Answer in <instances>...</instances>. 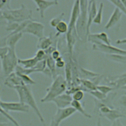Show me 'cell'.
<instances>
[{"mask_svg": "<svg viewBox=\"0 0 126 126\" xmlns=\"http://www.w3.org/2000/svg\"><path fill=\"white\" fill-rule=\"evenodd\" d=\"M13 89L18 94L19 101L31 108L43 126L46 125L44 119L38 107L31 88L27 85H23L16 87Z\"/></svg>", "mask_w": 126, "mask_h": 126, "instance_id": "obj_1", "label": "cell"}, {"mask_svg": "<svg viewBox=\"0 0 126 126\" xmlns=\"http://www.w3.org/2000/svg\"><path fill=\"white\" fill-rule=\"evenodd\" d=\"M67 83L64 77L61 74L57 75L51 85L46 89V94L41 99L42 103L52 102L57 96L65 93L67 89Z\"/></svg>", "mask_w": 126, "mask_h": 126, "instance_id": "obj_2", "label": "cell"}, {"mask_svg": "<svg viewBox=\"0 0 126 126\" xmlns=\"http://www.w3.org/2000/svg\"><path fill=\"white\" fill-rule=\"evenodd\" d=\"M5 21L7 23L16 22L20 23L25 21L32 20V11L24 4L20 8L1 10Z\"/></svg>", "mask_w": 126, "mask_h": 126, "instance_id": "obj_3", "label": "cell"}, {"mask_svg": "<svg viewBox=\"0 0 126 126\" xmlns=\"http://www.w3.org/2000/svg\"><path fill=\"white\" fill-rule=\"evenodd\" d=\"M88 0H80V12L75 28L78 39L82 41L87 40V26L88 21Z\"/></svg>", "mask_w": 126, "mask_h": 126, "instance_id": "obj_4", "label": "cell"}, {"mask_svg": "<svg viewBox=\"0 0 126 126\" xmlns=\"http://www.w3.org/2000/svg\"><path fill=\"white\" fill-rule=\"evenodd\" d=\"M8 48L6 55L0 60L2 72L6 77L15 71V68L18 65V60L15 48Z\"/></svg>", "mask_w": 126, "mask_h": 126, "instance_id": "obj_5", "label": "cell"}, {"mask_svg": "<svg viewBox=\"0 0 126 126\" xmlns=\"http://www.w3.org/2000/svg\"><path fill=\"white\" fill-rule=\"evenodd\" d=\"M92 49L105 55H121L126 56V50L119 48L111 45H106L100 42L93 43Z\"/></svg>", "mask_w": 126, "mask_h": 126, "instance_id": "obj_6", "label": "cell"}, {"mask_svg": "<svg viewBox=\"0 0 126 126\" xmlns=\"http://www.w3.org/2000/svg\"><path fill=\"white\" fill-rule=\"evenodd\" d=\"M44 29L45 26L42 23L32 19L29 22L22 33L32 34L39 39L44 36Z\"/></svg>", "mask_w": 126, "mask_h": 126, "instance_id": "obj_7", "label": "cell"}, {"mask_svg": "<svg viewBox=\"0 0 126 126\" xmlns=\"http://www.w3.org/2000/svg\"><path fill=\"white\" fill-rule=\"evenodd\" d=\"M0 106L7 112H19L27 113L30 108L26 104L21 102H6L1 101Z\"/></svg>", "mask_w": 126, "mask_h": 126, "instance_id": "obj_8", "label": "cell"}, {"mask_svg": "<svg viewBox=\"0 0 126 126\" xmlns=\"http://www.w3.org/2000/svg\"><path fill=\"white\" fill-rule=\"evenodd\" d=\"M80 12V0H75L74 1L72 7L70 16L68 24V29L67 32L71 33H77L75 25Z\"/></svg>", "mask_w": 126, "mask_h": 126, "instance_id": "obj_9", "label": "cell"}, {"mask_svg": "<svg viewBox=\"0 0 126 126\" xmlns=\"http://www.w3.org/2000/svg\"><path fill=\"white\" fill-rule=\"evenodd\" d=\"M76 112V111L71 106L64 108H58L52 119L61 124L62 121L67 119Z\"/></svg>", "mask_w": 126, "mask_h": 126, "instance_id": "obj_10", "label": "cell"}, {"mask_svg": "<svg viewBox=\"0 0 126 126\" xmlns=\"http://www.w3.org/2000/svg\"><path fill=\"white\" fill-rule=\"evenodd\" d=\"M36 5V11H37L41 18H44L45 11L50 7L58 5L59 2L57 0H34L32 1Z\"/></svg>", "mask_w": 126, "mask_h": 126, "instance_id": "obj_11", "label": "cell"}, {"mask_svg": "<svg viewBox=\"0 0 126 126\" xmlns=\"http://www.w3.org/2000/svg\"><path fill=\"white\" fill-rule=\"evenodd\" d=\"M96 1L95 0H88V21L87 26V36L91 33L90 29L94 19L97 12Z\"/></svg>", "mask_w": 126, "mask_h": 126, "instance_id": "obj_12", "label": "cell"}, {"mask_svg": "<svg viewBox=\"0 0 126 126\" xmlns=\"http://www.w3.org/2000/svg\"><path fill=\"white\" fill-rule=\"evenodd\" d=\"M87 40L92 44L94 42H100L106 45H111V40L107 33L101 32L97 33H90L87 37Z\"/></svg>", "mask_w": 126, "mask_h": 126, "instance_id": "obj_13", "label": "cell"}, {"mask_svg": "<svg viewBox=\"0 0 126 126\" xmlns=\"http://www.w3.org/2000/svg\"><path fill=\"white\" fill-rule=\"evenodd\" d=\"M72 100L71 95L64 93L53 99L52 102L55 103L57 108H64L70 106Z\"/></svg>", "mask_w": 126, "mask_h": 126, "instance_id": "obj_14", "label": "cell"}, {"mask_svg": "<svg viewBox=\"0 0 126 126\" xmlns=\"http://www.w3.org/2000/svg\"><path fill=\"white\" fill-rule=\"evenodd\" d=\"M4 84L7 87L13 89L16 87L25 85L15 71L6 76L4 81Z\"/></svg>", "mask_w": 126, "mask_h": 126, "instance_id": "obj_15", "label": "cell"}, {"mask_svg": "<svg viewBox=\"0 0 126 126\" xmlns=\"http://www.w3.org/2000/svg\"><path fill=\"white\" fill-rule=\"evenodd\" d=\"M123 13L117 8L115 7L107 22L104 26V29L109 30L118 24L123 16Z\"/></svg>", "mask_w": 126, "mask_h": 126, "instance_id": "obj_16", "label": "cell"}, {"mask_svg": "<svg viewBox=\"0 0 126 126\" xmlns=\"http://www.w3.org/2000/svg\"><path fill=\"white\" fill-rule=\"evenodd\" d=\"M112 78L113 79L108 81V84L112 86L114 89H121L123 86L126 85V72Z\"/></svg>", "mask_w": 126, "mask_h": 126, "instance_id": "obj_17", "label": "cell"}, {"mask_svg": "<svg viewBox=\"0 0 126 126\" xmlns=\"http://www.w3.org/2000/svg\"><path fill=\"white\" fill-rule=\"evenodd\" d=\"M23 34L22 32L8 34L6 40V46L8 48H15L17 43L22 38Z\"/></svg>", "mask_w": 126, "mask_h": 126, "instance_id": "obj_18", "label": "cell"}, {"mask_svg": "<svg viewBox=\"0 0 126 126\" xmlns=\"http://www.w3.org/2000/svg\"><path fill=\"white\" fill-rule=\"evenodd\" d=\"M53 44V40L51 35L48 36H44L38 39L36 47L38 49H41L45 51L51 47Z\"/></svg>", "mask_w": 126, "mask_h": 126, "instance_id": "obj_19", "label": "cell"}, {"mask_svg": "<svg viewBox=\"0 0 126 126\" xmlns=\"http://www.w3.org/2000/svg\"><path fill=\"white\" fill-rule=\"evenodd\" d=\"M38 62L39 61H38L34 57L24 59H18V64L25 68L31 69L33 68L36 65Z\"/></svg>", "mask_w": 126, "mask_h": 126, "instance_id": "obj_20", "label": "cell"}, {"mask_svg": "<svg viewBox=\"0 0 126 126\" xmlns=\"http://www.w3.org/2000/svg\"><path fill=\"white\" fill-rule=\"evenodd\" d=\"M102 116L105 118L112 123L117 120H119L121 118L126 117L124 113H122L120 111L113 108H112L109 113L103 115Z\"/></svg>", "mask_w": 126, "mask_h": 126, "instance_id": "obj_21", "label": "cell"}, {"mask_svg": "<svg viewBox=\"0 0 126 126\" xmlns=\"http://www.w3.org/2000/svg\"><path fill=\"white\" fill-rule=\"evenodd\" d=\"M71 106H72L74 109L76 111V112H79L81 115L87 118L91 119L92 117V116L88 113L85 109L84 108L81 102L80 101H78L76 100H72L71 103Z\"/></svg>", "mask_w": 126, "mask_h": 126, "instance_id": "obj_22", "label": "cell"}, {"mask_svg": "<svg viewBox=\"0 0 126 126\" xmlns=\"http://www.w3.org/2000/svg\"><path fill=\"white\" fill-rule=\"evenodd\" d=\"M64 73H65L64 79L67 83V88H68L71 86L73 82L72 71L71 66L69 62L66 63H65V65L64 66Z\"/></svg>", "mask_w": 126, "mask_h": 126, "instance_id": "obj_23", "label": "cell"}, {"mask_svg": "<svg viewBox=\"0 0 126 126\" xmlns=\"http://www.w3.org/2000/svg\"><path fill=\"white\" fill-rule=\"evenodd\" d=\"M45 60L46 62V66L50 70L52 75V78L53 79L57 75L55 61L52 58L50 55H46Z\"/></svg>", "mask_w": 126, "mask_h": 126, "instance_id": "obj_24", "label": "cell"}, {"mask_svg": "<svg viewBox=\"0 0 126 126\" xmlns=\"http://www.w3.org/2000/svg\"><path fill=\"white\" fill-rule=\"evenodd\" d=\"M80 83L88 93L90 91L96 90L97 85L89 79L80 78Z\"/></svg>", "mask_w": 126, "mask_h": 126, "instance_id": "obj_25", "label": "cell"}, {"mask_svg": "<svg viewBox=\"0 0 126 126\" xmlns=\"http://www.w3.org/2000/svg\"><path fill=\"white\" fill-rule=\"evenodd\" d=\"M55 28L57 31L55 36L57 37L61 34L66 33L67 32L68 29V24L63 20L57 24Z\"/></svg>", "mask_w": 126, "mask_h": 126, "instance_id": "obj_26", "label": "cell"}, {"mask_svg": "<svg viewBox=\"0 0 126 126\" xmlns=\"http://www.w3.org/2000/svg\"><path fill=\"white\" fill-rule=\"evenodd\" d=\"M104 3L102 2H101L99 3V7L97 9L96 15L94 19L93 23H94L96 25H100L102 23V15H103V11L104 9Z\"/></svg>", "mask_w": 126, "mask_h": 126, "instance_id": "obj_27", "label": "cell"}, {"mask_svg": "<svg viewBox=\"0 0 126 126\" xmlns=\"http://www.w3.org/2000/svg\"><path fill=\"white\" fill-rule=\"evenodd\" d=\"M109 60L116 63L122 64L126 63V56L121 55H105Z\"/></svg>", "mask_w": 126, "mask_h": 126, "instance_id": "obj_28", "label": "cell"}, {"mask_svg": "<svg viewBox=\"0 0 126 126\" xmlns=\"http://www.w3.org/2000/svg\"><path fill=\"white\" fill-rule=\"evenodd\" d=\"M0 114L7 121H10L14 126H21L18 122L8 112L6 111L4 109H3L0 106Z\"/></svg>", "mask_w": 126, "mask_h": 126, "instance_id": "obj_29", "label": "cell"}, {"mask_svg": "<svg viewBox=\"0 0 126 126\" xmlns=\"http://www.w3.org/2000/svg\"><path fill=\"white\" fill-rule=\"evenodd\" d=\"M80 72L81 75H82L84 77L83 79H89L91 78H94L100 75V74L94 72L82 67L80 68Z\"/></svg>", "mask_w": 126, "mask_h": 126, "instance_id": "obj_30", "label": "cell"}, {"mask_svg": "<svg viewBox=\"0 0 126 126\" xmlns=\"http://www.w3.org/2000/svg\"><path fill=\"white\" fill-rule=\"evenodd\" d=\"M89 93L93 97H94L97 101H104L107 97V95L102 93L97 90L90 91L89 92Z\"/></svg>", "mask_w": 126, "mask_h": 126, "instance_id": "obj_31", "label": "cell"}, {"mask_svg": "<svg viewBox=\"0 0 126 126\" xmlns=\"http://www.w3.org/2000/svg\"><path fill=\"white\" fill-rule=\"evenodd\" d=\"M16 73L20 77V78L21 79L25 85L28 86L35 84L36 82L32 78H31L29 75L17 72H16Z\"/></svg>", "mask_w": 126, "mask_h": 126, "instance_id": "obj_32", "label": "cell"}, {"mask_svg": "<svg viewBox=\"0 0 126 126\" xmlns=\"http://www.w3.org/2000/svg\"><path fill=\"white\" fill-rule=\"evenodd\" d=\"M108 1L114 5L115 7L120 10L123 13V14H124L126 15V7L123 2L122 0H108Z\"/></svg>", "mask_w": 126, "mask_h": 126, "instance_id": "obj_33", "label": "cell"}, {"mask_svg": "<svg viewBox=\"0 0 126 126\" xmlns=\"http://www.w3.org/2000/svg\"><path fill=\"white\" fill-rule=\"evenodd\" d=\"M64 14L65 13L63 12H62L58 15L51 19V20L49 22L50 25L53 28H55L57 24H58L60 22L63 21Z\"/></svg>", "mask_w": 126, "mask_h": 126, "instance_id": "obj_34", "label": "cell"}, {"mask_svg": "<svg viewBox=\"0 0 126 126\" xmlns=\"http://www.w3.org/2000/svg\"><path fill=\"white\" fill-rule=\"evenodd\" d=\"M114 88L111 86L104 85H97L96 86V90H98L102 93L107 95L110 92H111Z\"/></svg>", "mask_w": 126, "mask_h": 126, "instance_id": "obj_35", "label": "cell"}, {"mask_svg": "<svg viewBox=\"0 0 126 126\" xmlns=\"http://www.w3.org/2000/svg\"><path fill=\"white\" fill-rule=\"evenodd\" d=\"M84 95V92L82 90H79L71 94V96L73 100L80 101L83 100Z\"/></svg>", "mask_w": 126, "mask_h": 126, "instance_id": "obj_36", "label": "cell"}, {"mask_svg": "<svg viewBox=\"0 0 126 126\" xmlns=\"http://www.w3.org/2000/svg\"><path fill=\"white\" fill-rule=\"evenodd\" d=\"M46 67V62L45 59V60L38 62L36 65L33 68L36 70V72L42 73Z\"/></svg>", "mask_w": 126, "mask_h": 126, "instance_id": "obj_37", "label": "cell"}, {"mask_svg": "<svg viewBox=\"0 0 126 126\" xmlns=\"http://www.w3.org/2000/svg\"><path fill=\"white\" fill-rule=\"evenodd\" d=\"M19 23L16 22L7 23L6 24V30L9 32L10 33L14 32L17 29Z\"/></svg>", "mask_w": 126, "mask_h": 126, "instance_id": "obj_38", "label": "cell"}, {"mask_svg": "<svg viewBox=\"0 0 126 126\" xmlns=\"http://www.w3.org/2000/svg\"><path fill=\"white\" fill-rule=\"evenodd\" d=\"M34 57L38 60V61H40L46 59V54L44 50L41 49H38V50L35 53Z\"/></svg>", "mask_w": 126, "mask_h": 126, "instance_id": "obj_39", "label": "cell"}, {"mask_svg": "<svg viewBox=\"0 0 126 126\" xmlns=\"http://www.w3.org/2000/svg\"><path fill=\"white\" fill-rule=\"evenodd\" d=\"M65 63H66L65 61L63 60V58L62 56H61L60 57H59L57 59L55 60V64L57 68H63L65 66Z\"/></svg>", "mask_w": 126, "mask_h": 126, "instance_id": "obj_40", "label": "cell"}, {"mask_svg": "<svg viewBox=\"0 0 126 126\" xmlns=\"http://www.w3.org/2000/svg\"><path fill=\"white\" fill-rule=\"evenodd\" d=\"M8 47L7 46L0 47V59L1 60L7 54L8 51Z\"/></svg>", "mask_w": 126, "mask_h": 126, "instance_id": "obj_41", "label": "cell"}, {"mask_svg": "<svg viewBox=\"0 0 126 126\" xmlns=\"http://www.w3.org/2000/svg\"><path fill=\"white\" fill-rule=\"evenodd\" d=\"M51 57H52V58L53 59H54L55 61L59 57H60L61 55V53L57 49H55L54 50L51 54L50 55Z\"/></svg>", "mask_w": 126, "mask_h": 126, "instance_id": "obj_42", "label": "cell"}, {"mask_svg": "<svg viewBox=\"0 0 126 126\" xmlns=\"http://www.w3.org/2000/svg\"><path fill=\"white\" fill-rule=\"evenodd\" d=\"M7 38V35L0 37V47H3L6 46V40Z\"/></svg>", "mask_w": 126, "mask_h": 126, "instance_id": "obj_43", "label": "cell"}, {"mask_svg": "<svg viewBox=\"0 0 126 126\" xmlns=\"http://www.w3.org/2000/svg\"><path fill=\"white\" fill-rule=\"evenodd\" d=\"M120 103L121 105L126 107V95H123L120 98Z\"/></svg>", "mask_w": 126, "mask_h": 126, "instance_id": "obj_44", "label": "cell"}, {"mask_svg": "<svg viewBox=\"0 0 126 126\" xmlns=\"http://www.w3.org/2000/svg\"><path fill=\"white\" fill-rule=\"evenodd\" d=\"M111 126H124L120 120H117L112 123Z\"/></svg>", "mask_w": 126, "mask_h": 126, "instance_id": "obj_45", "label": "cell"}, {"mask_svg": "<svg viewBox=\"0 0 126 126\" xmlns=\"http://www.w3.org/2000/svg\"><path fill=\"white\" fill-rule=\"evenodd\" d=\"M116 43L118 45H121V44H126V38H123V39H118L116 41Z\"/></svg>", "mask_w": 126, "mask_h": 126, "instance_id": "obj_46", "label": "cell"}, {"mask_svg": "<svg viewBox=\"0 0 126 126\" xmlns=\"http://www.w3.org/2000/svg\"><path fill=\"white\" fill-rule=\"evenodd\" d=\"M60 124L56 122V121H55L54 120L52 119L51 120L49 126H60Z\"/></svg>", "mask_w": 126, "mask_h": 126, "instance_id": "obj_47", "label": "cell"}, {"mask_svg": "<svg viewBox=\"0 0 126 126\" xmlns=\"http://www.w3.org/2000/svg\"><path fill=\"white\" fill-rule=\"evenodd\" d=\"M7 122V120L5 119L0 114V124L5 123Z\"/></svg>", "mask_w": 126, "mask_h": 126, "instance_id": "obj_48", "label": "cell"}, {"mask_svg": "<svg viewBox=\"0 0 126 126\" xmlns=\"http://www.w3.org/2000/svg\"><path fill=\"white\" fill-rule=\"evenodd\" d=\"M95 126H103L102 123H101V119L100 118H98L97 122L96 123V125Z\"/></svg>", "mask_w": 126, "mask_h": 126, "instance_id": "obj_49", "label": "cell"}, {"mask_svg": "<svg viewBox=\"0 0 126 126\" xmlns=\"http://www.w3.org/2000/svg\"><path fill=\"white\" fill-rule=\"evenodd\" d=\"M121 89L126 91V86H123V87H122Z\"/></svg>", "mask_w": 126, "mask_h": 126, "instance_id": "obj_50", "label": "cell"}, {"mask_svg": "<svg viewBox=\"0 0 126 126\" xmlns=\"http://www.w3.org/2000/svg\"><path fill=\"white\" fill-rule=\"evenodd\" d=\"M1 99H0V102H1Z\"/></svg>", "mask_w": 126, "mask_h": 126, "instance_id": "obj_51", "label": "cell"}]
</instances>
